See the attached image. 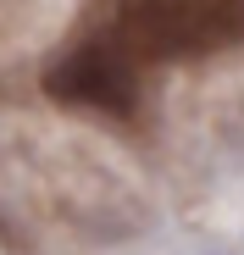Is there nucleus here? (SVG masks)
Masks as SVG:
<instances>
[{
	"label": "nucleus",
	"instance_id": "obj_1",
	"mask_svg": "<svg viewBox=\"0 0 244 255\" xmlns=\"http://www.w3.org/2000/svg\"><path fill=\"white\" fill-rule=\"evenodd\" d=\"M244 39V0H122L117 45L133 61H200Z\"/></svg>",
	"mask_w": 244,
	"mask_h": 255
},
{
	"label": "nucleus",
	"instance_id": "obj_2",
	"mask_svg": "<svg viewBox=\"0 0 244 255\" xmlns=\"http://www.w3.org/2000/svg\"><path fill=\"white\" fill-rule=\"evenodd\" d=\"M45 95L61 106H78V111L128 117L139 106V67L117 39H89L45 72Z\"/></svg>",
	"mask_w": 244,
	"mask_h": 255
}]
</instances>
